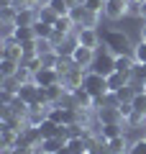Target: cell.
<instances>
[{
  "label": "cell",
  "mask_w": 146,
  "mask_h": 154,
  "mask_svg": "<svg viewBox=\"0 0 146 154\" xmlns=\"http://www.w3.org/2000/svg\"><path fill=\"white\" fill-rule=\"evenodd\" d=\"M21 67V62H13V59H5V57H0V77H13Z\"/></svg>",
  "instance_id": "ac0fdd59"
},
{
  "label": "cell",
  "mask_w": 146,
  "mask_h": 154,
  "mask_svg": "<svg viewBox=\"0 0 146 154\" xmlns=\"http://www.w3.org/2000/svg\"><path fill=\"white\" fill-rule=\"evenodd\" d=\"M87 13H90V11H87V5H85V3H77V5H72L69 18L75 21V26H77V28H82V26H85V18H87Z\"/></svg>",
  "instance_id": "2e32d148"
},
{
  "label": "cell",
  "mask_w": 146,
  "mask_h": 154,
  "mask_svg": "<svg viewBox=\"0 0 146 154\" xmlns=\"http://www.w3.org/2000/svg\"><path fill=\"white\" fill-rule=\"evenodd\" d=\"M95 59H97V54H95V49H90V46H77L75 49V54H72V62H75L77 67H82V69H90L92 64H95Z\"/></svg>",
  "instance_id": "5b68a950"
},
{
  "label": "cell",
  "mask_w": 146,
  "mask_h": 154,
  "mask_svg": "<svg viewBox=\"0 0 146 154\" xmlns=\"http://www.w3.org/2000/svg\"><path fill=\"white\" fill-rule=\"evenodd\" d=\"M33 33H36V38H51V33H54V26L51 23H44L36 18V23H33Z\"/></svg>",
  "instance_id": "d6986e66"
},
{
  "label": "cell",
  "mask_w": 146,
  "mask_h": 154,
  "mask_svg": "<svg viewBox=\"0 0 146 154\" xmlns=\"http://www.w3.org/2000/svg\"><path fill=\"white\" fill-rule=\"evenodd\" d=\"M49 3H51V0H38V8H41V5H49Z\"/></svg>",
  "instance_id": "d6a6232c"
},
{
  "label": "cell",
  "mask_w": 146,
  "mask_h": 154,
  "mask_svg": "<svg viewBox=\"0 0 146 154\" xmlns=\"http://www.w3.org/2000/svg\"><path fill=\"white\" fill-rule=\"evenodd\" d=\"M85 72L87 69H82V67H77L75 62H72V67L67 72H62L59 75V85L67 90V93H72V90H77V88H82V80H85Z\"/></svg>",
  "instance_id": "3957f363"
},
{
  "label": "cell",
  "mask_w": 146,
  "mask_h": 154,
  "mask_svg": "<svg viewBox=\"0 0 146 154\" xmlns=\"http://www.w3.org/2000/svg\"><path fill=\"white\" fill-rule=\"evenodd\" d=\"M97 121L100 123H126L123 116H120V110L115 108V105H100V108L95 110Z\"/></svg>",
  "instance_id": "ba28073f"
},
{
  "label": "cell",
  "mask_w": 146,
  "mask_h": 154,
  "mask_svg": "<svg viewBox=\"0 0 146 154\" xmlns=\"http://www.w3.org/2000/svg\"><path fill=\"white\" fill-rule=\"evenodd\" d=\"M128 154H146V136H144V139H138V141H133V144H131Z\"/></svg>",
  "instance_id": "f1b7e54d"
},
{
  "label": "cell",
  "mask_w": 146,
  "mask_h": 154,
  "mask_svg": "<svg viewBox=\"0 0 146 154\" xmlns=\"http://www.w3.org/2000/svg\"><path fill=\"white\" fill-rule=\"evenodd\" d=\"M49 5L54 8V13H56V16H69V11H72V5L67 3V0H51Z\"/></svg>",
  "instance_id": "603a6c76"
},
{
  "label": "cell",
  "mask_w": 146,
  "mask_h": 154,
  "mask_svg": "<svg viewBox=\"0 0 146 154\" xmlns=\"http://www.w3.org/2000/svg\"><path fill=\"white\" fill-rule=\"evenodd\" d=\"M77 41H80L82 46H90V49H97L100 46V31L97 28H87V26H82V28H77Z\"/></svg>",
  "instance_id": "52a82bcc"
},
{
  "label": "cell",
  "mask_w": 146,
  "mask_h": 154,
  "mask_svg": "<svg viewBox=\"0 0 146 154\" xmlns=\"http://www.w3.org/2000/svg\"><path fill=\"white\" fill-rule=\"evenodd\" d=\"M133 59L141 62V64H146V41H144V38L133 46Z\"/></svg>",
  "instance_id": "484cf974"
},
{
  "label": "cell",
  "mask_w": 146,
  "mask_h": 154,
  "mask_svg": "<svg viewBox=\"0 0 146 154\" xmlns=\"http://www.w3.org/2000/svg\"><path fill=\"white\" fill-rule=\"evenodd\" d=\"M56 62H59V54H56V51L41 54V64H44V67H54V69H56Z\"/></svg>",
  "instance_id": "4316f807"
},
{
  "label": "cell",
  "mask_w": 146,
  "mask_h": 154,
  "mask_svg": "<svg viewBox=\"0 0 146 154\" xmlns=\"http://www.w3.org/2000/svg\"><path fill=\"white\" fill-rule=\"evenodd\" d=\"M33 82H36L38 88H51V85L59 82V72H56L54 67H41L38 72H33Z\"/></svg>",
  "instance_id": "8992f818"
},
{
  "label": "cell",
  "mask_w": 146,
  "mask_h": 154,
  "mask_svg": "<svg viewBox=\"0 0 146 154\" xmlns=\"http://www.w3.org/2000/svg\"><path fill=\"white\" fill-rule=\"evenodd\" d=\"M141 18L146 21V0H144V5H141Z\"/></svg>",
  "instance_id": "4dcf8cb0"
},
{
  "label": "cell",
  "mask_w": 146,
  "mask_h": 154,
  "mask_svg": "<svg viewBox=\"0 0 146 154\" xmlns=\"http://www.w3.org/2000/svg\"><path fill=\"white\" fill-rule=\"evenodd\" d=\"M100 38L105 41V46H108V51L113 57H118V54H133V46L136 44H131V38L126 36L123 31H118V28H105V31L100 33Z\"/></svg>",
  "instance_id": "7a4b0ae2"
},
{
  "label": "cell",
  "mask_w": 146,
  "mask_h": 154,
  "mask_svg": "<svg viewBox=\"0 0 146 154\" xmlns=\"http://www.w3.org/2000/svg\"><path fill=\"white\" fill-rule=\"evenodd\" d=\"M49 51H54V41L51 38H36V54H49Z\"/></svg>",
  "instance_id": "cb8c5ba5"
},
{
  "label": "cell",
  "mask_w": 146,
  "mask_h": 154,
  "mask_svg": "<svg viewBox=\"0 0 146 154\" xmlns=\"http://www.w3.org/2000/svg\"><path fill=\"white\" fill-rule=\"evenodd\" d=\"M144 131H146V128H144Z\"/></svg>",
  "instance_id": "e575fe53"
},
{
  "label": "cell",
  "mask_w": 146,
  "mask_h": 154,
  "mask_svg": "<svg viewBox=\"0 0 146 154\" xmlns=\"http://www.w3.org/2000/svg\"><path fill=\"white\" fill-rule=\"evenodd\" d=\"M16 141H18V131L3 123V126H0V149H13Z\"/></svg>",
  "instance_id": "30bf717a"
},
{
  "label": "cell",
  "mask_w": 146,
  "mask_h": 154,
  "mask_svg": "<svg viewBox=\"0 0 146 154\" xmlns=\"http://www.w3.org/2000/svg\"><path fill=\"white\" fill-rule=\"evenodd\" d=\"M92 69L108 77L110 72H115V57L110 54V57H100V59H95V64H92Z\"/></svg>",
  "instance_id": "4fadbf2b"
},
{
  "label": "cell",
  "mask_w": 146,
  "mask_h": 154,
  "mask_svg": "<svg viewBox=\"0 0 146 154\" xmlns=\"http://www.w3.org/2000/svg\"><path fill=\"white\" fill-rule=\"evenodd\" d=\"M64 139L62 136H51V139H41V146H38V152H46V154H59V149L64 146Z\"/></svg>",
  "instance_id": "7c38bea8"
},
{
  "label": "cell",
  "mask_w": 146,
  "mask_h": 154,
  "mask_svg": "<svg viewBox=\"0 0 146 154\" xmlns=\"http://www.w3.org/2000/svg\"><path fill=\"white\" fill-rule=\"evenodd\" d=\"M128 82H131L128 72H110V75H108V90H110V93H118V90L126 88Z\"/></svg>",
  "instance_id": "9c48e42d"
},
{
  "label": "cell",
  "mask_w": 146,
  "mask_h": 154,
  "mask_svg": "<svg viewBox=\"0 0 146 154\" xmlns=\"http://www.w3.org/2000/svg\"><path fill=\"white\" fill-rule=\"evenodd\" d=\"M131 103H133V110H138V113H146V93H138L133 100H131Z\"/></svg>",
  "instance_id": "83f0119b"
},
{
  "label": "cell",
  "mask_w": 146,
  "mask_h": 154,
  "mask_svg": "<svg viewBox=\"0 0 146 154\" xmlns=\"http://www.w3.org/2000/svg\"><path fill=\"white\" fill-rule=\"evenodd\" d=\"M16 41L18 44H23V41H28V38H36V33H33V26H16Z\"/></svg>",
  "instance_id": "7402d4cb"
},
{
  "label": "cell",
  "mask_w": 146,
  "mask_h": 154,
  "mask_svg": "<svg viewBox=\"0 0 146 154\" xmlns=\"http://www.w3.org/2000/svg\"><path fill=\"white\" fill-rule=\"evenodd\" d=\"M128 149H131V144H128V139H126V134L108 141V152H126V154H128Z\"/></svg>",
  "instance_id": "44dd1931"
},
{
  "label": "cell",
  "mask_w": 146,
  "mask_h": 154,
  "mask_svg": "<svg viewBox=\"0 0 146 154\" xmlns=\"http://www.w3.org/2000/svg\"><path fill=\"white\" fill-rule=\"evenodd\" d=\"M54 31L62 33V36H69V33L77 31V26H75V21H72L69 16H59V18H56V23H54Z\"/></svg>",
  "instance_id": "9a60e30c"
},
{
  "label": "cell",
  "mask_w": 146,
  "mask_h": 154,
  "mask_svg": "<svg viewBox=\"0 0 146 154\" xmlns=\"http://www.w3.org/2000/svg\"><path fill=\"white\" fill-rule=\"evenodd\" d=\"M126 134V123H100V136L103 139H118Z\"/></svg>",
  "instance_id": "8fae6325"
},
{
  "label": "cell",
  "mask_w": 146,
  "mask_h": 154,
  "mask_svg": "<svg viewBox=\"0 0 146 154\" xmlns=\"http://www.w3.org/2000/svg\"><path fill=\"white\" fill-rule=\"evenodd\" d=\"M141 5H144V0H128V16L141 18Z\"/></svg>",
  "instance_id": "f546056e"
},
{
  "label": "cell",
  "mask_w": 146,
  "mask_h": 154,
  "mask_svg": "<svg viewBox=\"0 0 146 154\" xmlns=\"http://www.w3.org/2000/svg\"><path fill=\"white\" fill-rule=\"evenodd\" d=\"M11 5L16 8V11H28V8L38 11V0H11Z\"/></svg>",
  "instance_id": "d4e9b609"
},
{
  "label": "cell",
  "mask_w": 146,
  "mask_h": 154,
  "mask_svg": "<svg viewBox=\"0 0 146 154\" xmlns=\"http://www.w3.org/2000/svg\"><path fill=\"white\" fill-rule=\"evenodd\" d=\"M36 154H46V152H36Z\"/></svg>",
  "instance_id": "836d02e7"
},
{
  "label": "cell",
  "mask_w": 146,
  "mask_h": 154,
  "mask_svg": "<svg viewBox=\"0 0 146 154\" xmlns=\"http://www.w3.org/2000/svg\"><path fill=\"white\" fill-rule=\"evenodd\" d=\"M82 88L87 90V93L95 98V110L103 105V98L110 93L108 90V77L105 75H100V72H95V69H87L85 72V80H82Z\"/></svg>",
  "instance_id": "6da1fadb"
},
{
  "label": "cell",
  "mask_w": 146,
  "mask_h": 154,
  "mask_svg": "<svg viewBox=\"0 0 146 154\" xmlns=\"http://www.w3.org/2000/svg\"><path fill=\"white\" fill-rule=\"evenodd\" d=\"M133 64H136L133 54H118V57H115V72H128V75H131Z\"/></svg>",
  "instance_id": "e0dca14e"
},
{
  "label": "cell",
  "mask_w": 146,
  "mask_h": 154,
  "mask_svg": "<svg viewBox=\"0 0 146 154\" xmlns=\"http://www.w3.org/2000/svg\"><path fill=\"white\" fill-rule=\"evenodd\" d=\"M62 126L56 121H51V118H46V121L38 123V134H41V139H51V136H59Z\"/></svg>",
  "instance_id": "5bb4252c"
},
{
  "label": "cell",
  "mask_w": 146,
  "mask_h": 154,
  "mask_svg": "<svg viewBox=\"0 0 146 154\" xmlns=\"http://www.w3.org/2000/svg\"><path fill=\"white\" fill-rule=\"evenodd\" d=\"M103 16L108 21H120L123 16H128V0H105Z\"/></svg>",
  "instance_id": "277c9868"
},
{
  "label": "cell",
  "mask_w": 146,
  "mask_h": 154,
  "mask_svg": "<svg viewBox=\"0 0 146 154\" xmlns=\"http://www.w3.org/2000/svg\"><path fill=\"white\" fill-rule=\"evenodd\" d=\"M141 38L146 41V21H144V26H141Z\"/></svg>",
  "instance_id": "1f68e13d"
},
{
  "label": "cell",
  "mask_w": 146,
  "mask_h": 154,
  "mask_svg": "<svg viewBox=\"0 0 146 154\" xmlns=\"http://www.w3.org/2000/svg\"><path fill=\"white\" fill-rule=\"evenodd\" d=\"M36 16H38V21L51 23V26H54V23H56V18H59V16L54 13V8H51V5H41V8L36 11Z\"/></svg>",
  "instance_id": "ffe728a7"
}]
</instances>
